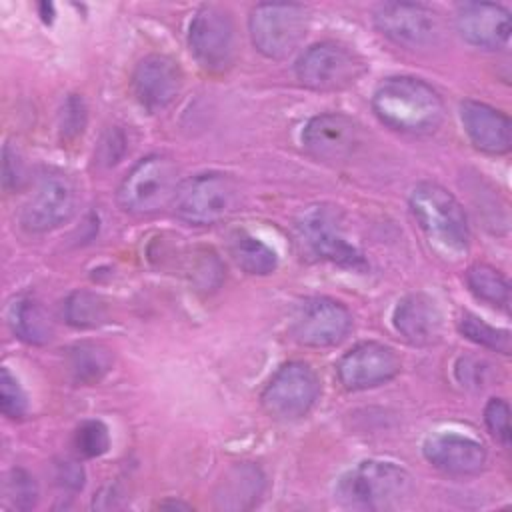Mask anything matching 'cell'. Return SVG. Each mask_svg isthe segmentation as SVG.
Listing matches in <instances>:
<instances>
[{
    "label": "cell",
    "instance_id": "7c38bea8",
    "mask_svg": "<svg viewBox=\"0 0 512 512\" xmlns=\"http://www.w3.org/2000/svg\"><path fill=\"white\" fill-rule=\"evenodd\" d=\"M352 326V316L344 304L326 296L302 300L292 314V338L310 348H328L346 338Z\"/></svg>",
    "mask_w": 512,
    "mask_h": 512
},
{
    "label": "cell",
    "instance_id": "4316f807",
    "mask_svg": "<svg viewBox=\"0 0 512 512\" xmlns=\"http://www.w3.org/2000/svg\"><path fill=\"white\" fill-rule=\"evenodd\" d=\"M458 330L470 342H474L478 346H484L488 350H494V352H500V354H510V350H512V338H510L508 330L490 326L472 312H464L460 316Z\"/></svg>",
    "mask_w": 512,
    "mask_h": 512
},
{
    "label": "cell",
    "instance_id": "8992f818",
    "mask_svg": "<svg viewBox=\"0 0 512 512\" xmlns=\"http://www.w3.org/2000/svg\"><path fill=\"white\" fill-rule=\"evenodd\" d=\"M308 14L300 4H256L248 18L254 48L266 58H286L302 42Z\"/></svg>",
    "mask_w": 512,
    "mask_h": 512
},
{
    "label": "cell",
    "instance_id": "7402d4cb",
    "mask_svg": "<svg viewBox=\"0 0 512 512\" xmlns=\"http://www.w3.org/2000/svg\"><path fill=\"white\" fill-rule=\"evenodd\" d=\"M8 322L14 336L26 344L42 346L52 340L54 328L48 312L32 298H18L8 310Z\"/></svg>",
    "mask_w": 512,
    "mask_h": 512
},
{
    "label": "cell",
    "instance_id": "7a4b0ae2",
    "mask_svg": "<svg viewBox=\"0 0 512 512\" xmlns=\"http://www.w3.org/2000/svg\"><path fill=\"white\" fill-rule=\"evenodd\" d=\"M414 480L410 472L394 462L364 460L344 472L334 488V498L350 510L384 512L398 510L410 502Z\"/></svg>",
    "mask_w": 512,
    "mask_h": 512
},
{
    "label": "cell",
    "instance_id": "1f68e13d",
    "mask_svg": "<svg viewBox=\"0 0 512 512\" xmlns=\"http://www.w3.org/2000/svg\"><path fill=\"white\" fill-rule=\"evenodd\" d=\"M24 182V162L18 150L6 142L2 148V184L6 190H18Z\"/></svg>",
    "mask_w": 512,
    "mask_h": 512
},
{
    "label": "cell",
    "instance_id": "52a82bcc",
    "mask_svg": "<svg viewBox=\"0 0 512 512\" xmlns=\"http://www.w3.org/2000/svg\"><path fill=\"white\" fill-rule=\"evenodd\" d=\"M300 244L318 260L346 268H362V252L348 240L340 212L334 206H310L296 222Z\"/></svg>",
    "mask_w": 512,
    "mask_h": 512
},
{
    "label": "cell",
    "instance_id": "e575fe53",
    "mask_svg": "<svg viewBox=\"0 0 512 512\" xmlns=\"http://www.w3.org/2000/svg\"><path fill=\"white\" fill-rule=\"evenodd\" d=\"M58 480L62 486L78 490L84 484V470L76 462H62L58 464Z\"/></svg>",
    "mask_w": 512,
    "mask_h": 512
},
{
    "label": "cell",
    "instance_id": "d4e9b609",
    "mask_svg": "<svg viewBox=\"0 0 512 512\" xmlns=\"http://www.w3.org/2000/svg\"><path fill=\"white\" fill-rule=\"evenodd\" d=\"M468 290L482 302H488L498 308H508L510 304V284L504 278L502 272H498L494 266L476 262L468 266L464 274Z\"/></svg>",
    "mask_w": 512,
    "mask_h": 512
},
{
    "label": "cell",
    "instance_id": "d6a6232c",
    "mask_svg": "<svg viewBox=\"0 0 512 512\" xmlns=\"http://www.w3.org/2000/svg\"><path fill=\"white\" fill-rule=\"evenodd\" d=\"M86 124V108L82 98L70 96L62 110V134L66 138H74L84 130Z\"/></svg>",
    "mask_w": 512,
    "mask_h": 512
},
{
    "label": "cell",
    "instance_id": "3957f363",
    "mask_svg": "<svg viewBox=\"0 0 512 512\" xmlns=\"http://www.w3.org/2000/svg\"><path fill=\"white\" fill-rule=\"evenodd\" d=\"M408 202L418 228L438 254L456 260L468 252V218L452 192L436 182H420L412 188Z\"/></svg>",
    "mask_w": 512,
    "mask_h": 512
},
{
    "label": "cell",
    "instance_id": "f1b7e54d",
    "mask_svg": "<svg viewBox=\"0 0 512 512\" xmlns=\"http://www.w3.org/2000/svg\"><path fill=\"white\" fill-rule=\"evenodd\" d=\"M4 496L10 506L18 510L32 508L38 500V486L34 482V476L22 468L10 470L4 480Z\"/></svg>",
    "mask_w": 512,
    "mask_h": 512
},
{
    "label": "cell",
    "instance_id": "603a6c76",
    "mask_svg": "<svg viewBox=\"0 0 512 512\" xmlns=\"http://www.w3.org/2000/svg\"><path fill=\"white\" fill-rule=\"evenodd\" d=\"M232 260L252 276H268L278 268L276 252L250 232L238 230L230 236L228 244Z\"/></svg>",
    "mask_w": 512,
    "mask_h": 512
},
{
    "label": "cell",
    "instance_id": "4dcf8cb0",
    "mask_svg": "<svg viewBox=\"0 0 512 512\" xmlns=\"http://www.w3.org/2000/svg\"><path fill=\"white\" fill-rule=\"evenodd\" d=\"M484 422L498 442L510 444V406L506 400L490 398L484 408Z\"/></svg>",
    "mask_w": 512,
    "mask_h": 512
},
{
    "label": "cell",
    "instance_id": "836d02e7",
    "mask_svg": "<svg viewBox=\"0 0 512 512\" xmlns=\"http://www.w3.org/2000/svg\"><path fill=\"white\" fill-rule=\"evenodd\" d=\"M456 378L462 386L466 388H482L484 382H486V374H488V368H486V362L478 360V358H460L456 362Z\"/></svg>",
    "mask_w": 512,
    "mask_h": 512
},
{
    "label": "cell",
    "instance_id": "6da1fadb",
    "mask_svg": "<svg viewBox=\"0 0 512 512\" xmlns=\"http://www.w3.org/2000/svg\"><path fill=\"white\" fill-rule=\"evenodd\" d=\"M372 110L386 126L406 134H430L444 120L442 96L422 78L392 76L372 94Z\"/></svg>",
    "mask_w": 512,
    "mask_h": 512
},
{
    "label": "cell",
    "instance_id": "4fadbf2b",
    "mask_svg": "<svg viewBox=\"0 0 512 512\" xmlns=\"http://www.w3.org/2000/svg\"><path fill=\"white\" fill-rule=\"evenodd\" d=\"M374 26L394 44L410 50L432 46L440 36V22L432 8L412 2H384L374 12Z\"/></svg>",
    "mask_w": 512,
    "mask_h": 512
},
{
    "label": "cell",
    "instance_id": "484cf974",
    "mask_svg": "<svg viewBox=\"0 0 512 512\" xmlns=\"http://www.w3.org/2000/svg\"><path fill=\"white\" fill-rule=\"evenodd\" d=\"M108 318V308L100 296L78 290L64 302V320L74 328H96Z\"/></svg>",
    "mask_w": 512,
    "mask_h": 512
},
{
    "label": "cell",
    "instance_id": "83f0119b",
    "mask_svg": "<svg viewBox=\"0 0 512 512\" xmlns=\"http://www.w3.org/2000/svg\"><path fill=\"white\" fill-rule=\"evenodd\" d=\"M110 446V434L104 422L84 420L74 432V448L82 458L102 456Z\"/></svg>",
    "mask_w": 512,
    "mask_h": 512
},
{
    "label": "cell",
    "instance_id": "9c48e42d",
    "mask_svg": "<svg viewBox=\"0 0 512 512\" xmlns=\"http://www.w3.org/2000/svg\"><path fill=\"white\" fill-rule=\"evenodd\" d=\"M78 208V188L60 170L44 172L20 210V224L28 232L42 234L66 224Z\"/></svg>",
    "mask_w": 512,
    "mask_h": 512
},
{
    "label": "cell",
    "instance_id": "e0dca14e",
    "mask_svg": "<svg viewBox=\"0 0 512 512\" xmlns=\"http://www.w3.org/2000/svg\"><path fill=\"white\" fill-rule=\"evenodd\" d=\"M456 30L472 46L496 50L508 44L510 12L500 4L464 2L456 8Z\"/></svg>",
    "mask_w": 512,
    "mask_h": 512
},
{
    "label": "cell",
    "instance_id": "277c9868",
    "mask_svg": "<svg viewBox=\"0 0 512 512\" xmlns=\"http://www.w3.org/2000/svg\"><path fill=\"white\" fill-rule=\"evenodd\" d=\"M172 208L186 224L212 226L240 208V186L230 174L202 172L180 182Z\"/></svg>",
    "mask_w": 512,
    "mask_h": 512
},
{
    "label": "cell",
    "instance_id": "9a60e30c",
    "mask_svg": "<svg viewBox=\"0 0 512 512\" xmlns=\"http://www.w3.org/2000/svg\"><path fill=\"white\" fill-rule=\"evenodd\" d=\"M400 356L380 342H360L336 364V374L346 390H366L392 380L400 372Z\"/></svg>",
    "mask_w": 512,
    "mask_h": 512
},
{
    "label": "cell",
    "instance_id": "2e32d148",
    "mask_svg": "<svg viewBox=\"0 0 512 512\" xmlns=\"http://www.w3.org/2000/svg\"><path fill=\"white\" fill-rule=\"evenodd\" d=\"M132 88L134 96L146 110L158 112L170 106L180 94L182 72L172 58L164 54H150L136 64Z\"/></svg>",
    "mask_w": 512,
    "mask_h": 512
},
{
    "label": "cell",
    "instance_id": "d6986e66",
    "mask_svg": "<svg viewBox=\"0 0 512 512\" xmlns=\"http://www.w3.org/2000/svg\"><path fill=\"white\" fill-rule=\"evenodd\" d=\"M460 120L470 142L486 154H506L512 146L510 118L486 102L464 100Z\"/></svg>",
    "mask_w": 512,
    "mask_h": 512
},
{
    "label": "cell",
    "instance_id": "ba28073f",
    "mask_svg": "<svg viewBox=\"0 0 512 512\" xmlns=\"http://www.w3.org/2000/svg\"><path fill=\"white\" fill-rule=\"evenodd\" d=\"M294 72L302 86L318 92H334L354 84L364 72V62L348 46L326 40L306 48Z\"/></svg>",
    "mask_w": 512,
    "mask_h": 512
},
{
    "label": "cell",
    "instance_id": "5b68a950",
    "mask_svg": "<svg viewBox=\"0 0 512 512\" xmlns=\"http://www.w3.org/2000/svg\"><path fill=\"white\" fill-rule=\"evenodd\" d=\"M180 182L178 166L172 158L150 154L126 172L118 186L116 200L128 214H154L172 204Z\"/></svg>",
    "mask_w": 512,
    "mask_h": 512
},
{
    "label": "cell",
    "instance_id": "8fae6325",
    "mask_svg": "<svg viewBox=\"0 0 512 512\" xmlns=\"http://www.w3.org/2000/svg\"><path fill=\"white\" fill-rule=\"evenodd\" d=\"M188 46L208 72H224L236 56V34L230 14L220 6H202L190 20Z\"/></svg>",
    "mask_w": 512,
    "mask_h": 512
},
{
    "label": "cell",
    "instance_id": "5bb4252c",
    "mask_svg": "<svg viewBox=\"0 0 512 512\" xmlns=\"http://www.w3.org/2000/svg\"><path fill=\"white\" fill-rule=\"evenodd\" d=\"M362 144L360 124L342 112L310 118L302 130L304 150L322 162H344Z\"/></svg>",
    "mask_w": 512,
    "mask_h": 512
},
{
    "label": "cell",
    "instance_id": "f546056e",
    "mask_svg": "<svg viewBox=\"0 0 512 512\" xmlns=\"http://www.w3.org/2000/svg\"><path fill=\"white\" fill-rule=\"evenodd\" d=\"M0 410L12 420H18L28 412L26 394L16 376H12L6 366L0 372Z\"/></svg>",
    "mask_w": 512,
    "mask_h": 512
},
{
    "label": "cell",
    "instance_id": "ac0fdd59",
    "mask_svg": "<svg viewBox=\"0 0 512 512\" xmlns=\"http://www.w3.org/2000/svg\"><path fill=\"white\" fill-rule=\"evenodd\" d=\"M422 452L434 468L454 476L476 474L486 464V448L478 440L456 432H442L426 438Z\"/></svg>",
    "mask_w": 512,
    "mask_h": 512
},
{
    "label": "cell",
    "instance_id": "30bf717a",
    "mask_svg": "<svg viewBox=\"0 0 512 512\" xmlns=\"http://www.w3.org/2000/svg\"><path fill=\"white\" fill-rule=\"evenodd\" d=\"M320 396V380L306 362L280 366L260 394L264 410L282 422L298 420L310 412Z\"/></svg>",
    "mask_w": 512,
    "mask_h": 512
},
{
    "label": "cell",
    "instance_id": "ffe728a7",
    "mask_svg": "<svg viewBox=\"0 0 512 512\" xmlns=\"http://www.w3.org/2000/svg\"><path fill=\"white\" fill-rule=\"evenodd\" d=\"M396 332L412 346L436 344L442 336V314L426 294L404 296L392 314Z\"/></svg>",
    "mask_w": 512,
    "mask_h": 512
},
{
    "label": "cell",
    "instance_id": "44dd1931",
    "mask_svg": "<svg viewBox=\"0 0 512 512\" xmlns=\"http://www.w3.org/2000/svg\"><path fill=\"white\" fill-rule=\"evenodd\" d=\"M266 488L264 472L254 464H236L220 480L214 504L220 510H248L258 504Z\"/></svg>",
    "mask_w": 512,
    "mask_h": 512
},
{
    "label": "cell",
    "instance_id": "cb8c5ba5",
    "mask_svg": "<svg viewBox=\"0 0 512 512\" xmlns=\"http://www.w3.org/2000/svg\"><path fill=\"white\" fill-rule=\"evenodd\" d=\"M66 368L74 382L96 384L112 368V354L96 342H80L68 348Z\"/></svg>",
    "mask_w": 512,
    "mask_h": 512
},
{
    "label": "cell",
    "instance_id": "d590c367",
    "mask_svg": "<svg viewBox=\"0 0 512 512\" xmlns=\"http://www.w3.org/2000/svg\"><path fill=\"white\" fill-rule=\"evenodd\" d=\"M158 506H160V508H182V510H188V508H190L188 504H184V502H174V500H170V502H168V500H166V502H160Z\"/></svg>",
    "mask_w": 512,
    "mask_h": 512
}]
</instances>
